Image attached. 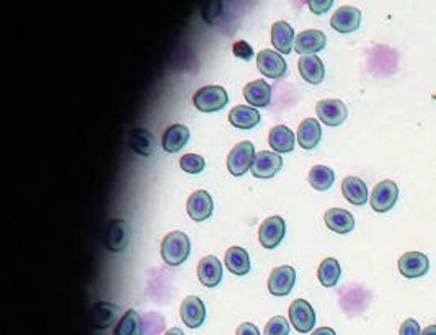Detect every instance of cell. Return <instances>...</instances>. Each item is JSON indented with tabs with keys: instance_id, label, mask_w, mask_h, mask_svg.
Returning <instances> with one entry per match:
<instances>
[{
	"instance_id": "30bf717a",
	"label": "cell",
	"mask_w": 436,
	"mask_h": 335,
	"mask_svg": "<svg viewBox=\"0 0 436 335\" xmlns=\"http://www.w3.org/2000/svg\"><path fill=\"white\" fill-rule=\"evenodd\" d=\"M428 268L430 260L422 252H407L399 259V272L408 280L425 277Z\"/></svg>"
},
{
	"instance_id": "d6a6232c",
	"label": "cell",
	"mask_w": 436,
	"mask_h": 335,
	"mask_svg": "<svg viewBox=\"0 0 436 335\" xmlns=\"http://www.w3.org/2000/svg\"><path fill=\"white\" fill-rule=\"evenodd\" d=\"M180 167L187 174H200L205 170L206 162L203 157L196 156V154H185V156L180 159Z\"/></svg>"
},
{
	"instance_id": "d6986e66",
	"label": "cell",
	"mask_w": 436,
	"mask_h": 335,
	"mask_svg": "<svg viewBox=\"0 0 436 335\" xmlns=\"http://www.w3.org/2000/svg\"><path fill=\"white\" fill-rule=\"evenodd\" d=\"M129 147L139 156L149 157L157 149L154 134L144 128H133L129 131Z\"/></svg>"
},
{
	"instance_id": "603a6c76",
	"label": "cell",
	"mask_w": 436,
	"mask_h": 335,
	"mask_svg": "<svg viewBox=\"0 0 436 335\" xmlns=\"http://www.w3.org/2000/svg\"><path fill=\"white\" fill-rule=\"evenodd\" d=\"M299 73H301V77L309 84L317 85L320 82L324 80L325 77V68L324 63L320 61V59L315 56V54H310V56H301L298 63Z\"/></svg>"
},
{
	"instance_id": "5bb4252c",
	"label": "cell",
	"mask_w": 436,
	"mask_h": 335,
	"mask_svg": "<svg viewBox=\"0 0 436 335\" xmlns=\"http://www.w3.org/2000/svg\"><path fill=\"white\" fill-rule=\"evenodd\" d=\"M359 23H361V12L355 7H342L330 18L332 28L343 33V35L356 31L359 28Z\"/></svg>"
},
{
	"instance_id": "484cf974",
	"label": "cell",
	"mask_w": 436,
	"mask_h": 335,
	"mask_svg": "<svg viewBox=\"0 0 436 335\" xmlns=\"http://www.w3.org/2000/svg\"><path fill=\"white\" fill-rule=\"evenodd\" d=\"M271 43H273L276 51H280L281 54H290L293 43H296L294 41L293 26L288 21H276L271 26Z\"/></svg>"
},
{
	"instance_id": "ffe728a7",
	"label": "cell",
	"mask_w": 436,
	"mask_h": 335,
	"mask_svg": "<svg viewBox=\"0 0 436 335\" xmlns=\"http://www.w3.org/2000/svg\"><path fill=\"white\" fill-rule=\"evenodd\" d=\"M325 224L330 230L337 234H348L355 229V218L353 214L342 208H332L325 213Z\"/></svg>"
},
{
	"instance_id": "d4e9b609",
	"label": "cell",
	"mask_w": 436,
	"mask_h": 335,
	"mask_svg": "<svg viewBox=\"0 0 436 335\" xmlns=\"http://www.w3.org/2000/svg\"><path fill=\"white\" fill-rule=\"evenodd\" d=\"M244 97L252 107H266L271 102V87L265 80H254L244 87Z\"/></svg>"
},
{
	"instance_id": "d590c367",
	"label": "cell",
	"mask_w": 436,
	"mask_h": 335,
	"mask_svg": "<svg viewBox=\"0 0 436 335\" xmlns=\"http://www.w3.org/2000/svg\"><path fill=\"white\" fill-rule=\"evenodd\" d=\"M399 335H422L420 324H418L415 319H412V317L410 319H405L402 322Z\"/></svg>"
},
{
	"instance_id": "74e56055",
	"label": "cell",
	"mask_w": 436,
	"mask_h": 335,
	"mask_svg": "<svg viewBox=\"0 0 436 335\" xmlns=\"http://www.w3.org/2000/svg\"><path fill=\"white\" fill-rule=\"evenodd\" d=\"M236 335H260V331L252 322H244L237 327Z\"/></svg>"
},
{
	"instance_id": "277c9868",
	"label": "cell",
	"mask_w": 436,
	"mask_h": 335,
	"mask_svg": "<svg viewBox=\"0 0 436 335\" xmlns=\"http://www.w3.org/2000/svg\"><path fill=\"white\" fill-rule=\"evenodd\" d=\"M131 238V228L123 219H113L107 224L103 233V245L110 252H121L128 247Z\"/></svg>"
},
{
	"instance_id": "836d02e7",
	"label": "cell",
	"mask_w": 436,
	"mask_h": 335,
	"mask_svg": "<svg viewBox=\"0 0 436 335\" xmlns=\"http://www.w3.org/2000/svg\"><path fill=\"white\" fill-rule=\"evenodd\" d=\"M263 335H290V322L286 317L275 316L266 322Z\"/></svg>"
},
{
	"instance_id": "8fae6325",
	"label": "cell",
	"mask_w": 436,
	"mask_h": 335,
	"mask_svg": "<svg viewBox=\"0 0 436 335\" xmlns=\"http://www.w3.org/2000/svg\"><path fill=\"white\" fill-rule=\"evenodd\" d=\"M296 282V270L290 265H281L271 272L268 278V291L273 296H288Z\"/></svg>"
},
{
	"instance_id": "1f68e13d",
	"label": "cell",
	"mask_w": 436,
	"mask_h": 335,
	"mask_svg": "<svg viewBox=\"0 0 436 335\" xmlns=\"http://www.w3.org/2000/svg\"><path fill=\"white\" fill-rule=\"evenodd\" d=\"M114 335H143L141 317L136 311L128 309L119 317L118 326L114 327Z\"/></svg>"
},
{
	"instance_id": "52a82bcc",
	"label": "cell",
	"mask_w": 436,
	"mask_h": 335,
	"mask_svg": "<svg viewBox=\"0 0 436 335\" xmlns=\"http://www.w3.org/2000/svg\"><path fill=\"white\" fill-rule=\"evenodd\" d=\"M290 322L298 332L309 334L315 326V311L306 299H294L290 306Z\"/></svg>"
},
{
	"instance_id": "9c48e42d",
	"label": "cell",
	"mask_w": 436,
	"mask_h": 335,
	"mask_svg": "<svg viewBox=\"0 0 436 335\" xmlns=\"http://www.w3.org/2000/svg\"><path fill=\"white\" fill-rule=\"evenodd\" d=\"M283 167V159L280 154L271 151H261L255 154L252 164V174L257 179H271L280 172Z\"/></svg>"
},
{
	"instance_id": "5b68a950",
	"label": "cell",
	"mask_w": 436,
	"mask_h": 335,
	"mask_svg": "<svg viewBox=\"0 0 436 335\" xmlns=\"http://www.w3.org/2000/svg\"><path fill=\"white\" fill-rule=\"evenodd\" d=\"M397 198H399V186L392 180H384L373 188L369 203L376 213H388L396 206Z\"/></svg>"
},
{
	"instance_id": "ac0fdd59",
	"label": "cell",
	"mask_w": 436,
	"mask_h": 335,
	"mask_svg": "<svg viewBox=\"0 0 436 335\" xmlns=\"http://www.w3.org/2000/svg\"><path fill=\"white\" fill-rule=\"evenodd\" d=\"M198 280L205 287L214 288L222 282V263L216 257H203L198 263Z\"/></svg>"
},
{
	"instance_id": "6da1fadb",
	"label": "cell",
	"mask_w": 436,
	"mask_h": 335,
	"mask_svg": "<svg viewBox=\"0 0 436 335\" xmlns=\"http://www.w3.org/2000/svg\"><path fill=\"white\" fill-rule=\"evenodd\" d=\"M190 250H192V245H190L188 235L180 233V230H173V233L167 234L160 244L162 259L170 267L182 265L188 259Z\"/></svg>"
},
{
	"instance_id": "8992f818",
	"label": "cell",
	"mask_w": 436,
	"mask_h": 335,
	"mask_svg": "<svg viewBox=\"0 0 436 335\" xmlns=\"http://www.w3.org/2000/svg\"><path fill=\"white\" fill-rule=\"evenodd\" d=\"M286 234V223L280 216L266 218L258 229V240L265 249H275Z\"/></svg>"
},
{
	"instance_id": "ba28073f",
	"label": "cell",
	"mask_w": 436,
	"mask_h": 335,
	"mask_svg": "<svg viewBox=\"0 0 436 335\" xmlns=\"http://www.w3.org/2000/svg\"><path fill=\"white\" fill-rule=\"evenodd\" d=\"M317 117L327 126H340L348 117V108L342 100L329 98V100H320L315 107Z\"/></svg>"
},
{
	"instance_id": "4316f807",
	"label": "cell",
	"mask_w": 436,
	"mask_h": 335,
	"mask_svg": "<svg viewBox=\"0 0 436 335\" xmlns=\"http://www.w3.org/2000/svg\"><path fill=\"white\" fill-rule=\"evenodd\" d=\"M229 122L241 129H252L260 123L258 110L249 105H237L229 113Z\"/></svg>"
},
{
	"instance_id": "7c38bea8",
	"label": "cell",
	"mask_w": 436,
	"mask_h": 335,
	"mask_svg": "<svg viewBox=\"0 0 436 335\" xmlns=\"http://www.w3.org/2000/svg\"><path fill=\"white\" fill-rule=\"evenodd\" d=\"M257 65L260 73L270 79H281L286 74V61L271 49H263L257 54Z\"/></svg>"
},
{
	"instance_id": "60d3db41",
	"label": "cell",
	"mask_w": 436,
	"mask_h": 335,
	"mask_svg": "<svg viewBox=\"0 0 436 335\" xmlns=\"http://www.w3.org/2000/svg\"><path fill=\"white\" fill-rule=\"evenodd\" d=\"M163 335H185L183 334V331L182 329H178V327H173V329H170V331H167L165 334Z\"/></svg>"
},
{
	"instance_id": "83f0119b",
	"label": "cell",
	"mask_w": 436,
	"mask_h": 335,
	"mask_svg": "<svg viewBox=\"0 0 436 335\" xmlns=\"http://www.w3.org/2000/svg\"><path fill=\"white\" fill-rule=\"evenodd\" d=\"M224 263L227 270L237 275V277H244V275L250 272L249 252L242 249V247H231V249L226 252Z\"/></svg>"
},
{
	"instance_id": "e575fe53",
	"label": "cell",
	"mask_w": 436,
	"mask_h": 335,
	"mask_svg": "<svg viewBox=\"0 0 436 335\" xmlns=\"http://www.w3.org/2000/svg\"><path fill=\"white\" fill-rule=\"evenodd\" d=\"M234 56L242 59V61H250L254 58V49L247 41H236L232 46Z\"/></svg>"
},
{
	"instance_id": "8d00e7d4",
	"label": "cell",
	"mask_w": 436,
	"mask_h": 335,
	"mask_svg": "<svg viewBox=\"0 0 436 335\" xmlns=\"http://www.w3.org/2000/svg\"><path fill=\"white\" fill-rule=\"evenodd\" d=\"M332 5H334L332 0H324V2H317V0H314V2H309L310 12L315 15H322L325 12H329V9L332 7Z\"/></svg>"
},
{
	"instance_id": "4fadbf2b",
	"label": "cell",
	"mask_w": 436,
	"mask_h": 335,
	"mask_svg": "<svg viewBox=\"0 0 436 335\" xmlns=\"http://www.w3.org/2000/svg\"><path fill=\"white\" fill-rule=\"evenodd\" d=\"M188 216L196 223L206 221L212 214V198L206 190H198L190 195L187 201Z\"/></svg>"
},
{
	"instance_id": "ab89813d",
	"label": "cell",
	"mask_w": 436,
	"mask_h": 335,
	"mask_svg": "<svg viewBox=\"0 0 436 335\" xmlns=\"http://www.w3.org/2000/svg\"><path fill=\"white\" fill-rule=\"evenodd\" d=\"M422 335H436V326H428L422 331Z\"/></svg>"
},
{
	"instance_id": "9a60e30c",
	"label": "cell",
	"mask_w": 436,
	"mask_h": 335,
	"mask_svg": "<svg viewBox=\"0 0 436 335\" xmlns=\"http://www.w3.org/2000/svg\"><path fill=\"white\" fill-rule=\"evenodd\" d=\"M180 317L190 329L200 327L206 319V307L198 296H188L180 307Z\"/></svg>"
},
{
	"instance_id": "f546056e",
	"label": "cell",
	"mask_w": 436,
	"mask_h": 335,
	"mask_svg": "<svg viewBox=\"0 0 436 335\" xmlns=\"http://www.w3.org/2000/svg\"><path fill=\"white\" fill-rule=\"evenodd\" d=\"M309 184L314 190L327 191L335 182L334 170L327 166H314L309 172Z\"/></svg>"
},
{
	"instance_id": "3957f363",
	"label": "cell",
	"mask_w": 436,
	"mask_h": 335,
	"mask_svg": "<svg viewBox=\"0 0 436 335\" xmlns=\"http://www.w3.org/2000/svg\"><path fill=\"white\" fill-rule=\"evenodd\" d=\"M255 149L250 141L239 142L227 156V170L234 177H242L249 169H252Z\"/></svg>"
},
{
	"instance_id": "f1b7e54d",
	"label": "cell",
	"mask_w": 436,
	"mask_h": 335,
	"mask_svg": "<svg viewBox=\"0 0 436 335\" xmlns=\"http://www.w3.org/2000/svg\"><path fill=\"white\" fill-rule=\"evenodd\" d=\"M294 139H296V137H294L293 131L288 128V126L283 124H278L275 128H271L268 136L271 149H273V152H281V154L291 152L294 149Z\"/></svg>"
},
{
	"instance_id": "7a4b0ae2",
	"label": "cell",
	"mask_w": 436,
	"mask_h": 335,
	"mask_svg": "<svg viewBox=\"0 0 436 335\" xmlns=\"http://www.w3.org/2000/svg\"><path fill=\"white\" fill-rule=\"evenodd\" d=\"M229 102L224 87L206 85L195 92L193 105L203 113H214L224 108Z\"/></svg>"
},
{
	"instance_id": "cb8c5ba5",
	"label": "cell",
	"mask_w": 436,
	"mask_h": 335,
	"mask_svg": "<svg viewBox=\"0 0 436 335\" xmlns=\"http://www.w3.org/2000/svg\"><path fill=\"white\" fill-rule=\"evenodd\" d=\"M322 137V128L315 118L303 119L298 129V142L303 149H314Z\"/></svg>"
},
{
	"instance_id": "e0dca14e",
	"label": "cell",
	"mask_w": 436,
	"mask_h": 335,
	"mask_svg": "<svg viewBox=\"0 0 436 335\" xmlns=\"http://www.w3.org/2000/svg\"><path fill=\"white\" fill-rule=\"evenodd\" d=\"M325 45L327 38L322 31L306 30L298 35L296 43H294V49H296L299 54H303V56H310V54L322 51Z\"/></svg>"
},
{
	"instance_id": "4dcf8cb0",
	"label": "cell",
	"mask_w": 436,
	"mask_h": 335,
	"mask_svg": "<svg viewBox=\"0 0 436 335\" xmlns=\"http://www.w3.org/2000/svg\"><path fill=\"white\" fill-rule=\"evenodd\" d=\"M342 275V267L339 260L335 259H325L320 262L319 270H317V278L319 282L322 283V287L332 288L339 283Z\"/></svg>"
},
{
	"instance_id": "44dd1931",
	"label": "cell",
	"mask_w": 436,
	"mask_h": 335,
	"mask_svg": "<svg viewBox=\"0 0 436 335\" xmlns=\"http://www.w3.org/2000/svg\"><path fill=\"white\" fill-rule=\"evenodd\" d=\"M190 139V129L185 124H172L165 129L162 136V147L167 152H178L182 151Z\"/></svg>"
},
{
	"instance_id": "7402d4cb",
	"label": "cell",
	"mask_w": 436,
	"mask_h": 335,
	"mask_svg": "<svg viewBox=\"0 0 436 335\" xmlns=\"http://www.w3.org/2000/svg\"><path fill=\"white\" fill-rule=\"evenodd\" d=\"M342 193L347 201H350L355 206H363L368 203L369 193L368 186L358 177H347L342 182Z\"/></svg>"
},
{
	"instance_id": "f35d334b",
	"label": "cell",
	"mask_w": 436,
	"mask_h": 335,
	"mask_svg": "<svg viewBox=\"0 0 436 335\" xmlns=\"http://www.w3.org/2000/svg\"><path fill=\"white\" fill-rule=\"evenodd\" d=\"M310 335H337V334L334 329H330V327H319V329H315V331Z\"/></svg>"
},
{
	"instance_id": "2e32d148",
	"label": "cell",
	"mask_w": 436,
	"mask_h": 335,
	"mask_svg": "<svg viewBox=\"0 0 436 335\" xmlns=\"http://www.w3.org/2000/svg\"><path fill=\"white\" fill-rule=\"evenodd\" d=\"M119 307L113 303H95L90 311V324L95 329H110L119 319Z\"/></svg>"
}]
</instances>
